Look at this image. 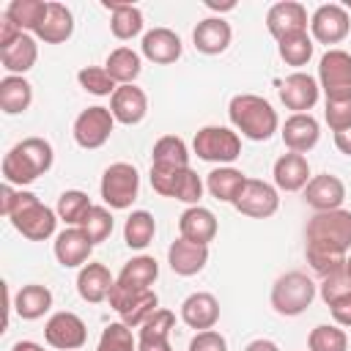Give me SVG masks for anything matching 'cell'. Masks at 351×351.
Segmentation results:
<instances>
[{
	"label": "cell",
	"mask_w": 351,
	"mask_h": 351,
	"mask_svg": "<svg viewBox=\"0 0 351 351\" xmlns=\"http://www.w3.org/2000/svg\"><path fill=\"white\" fill-rule=\"evenodd\" d=\"M151 186L162 197H176L186 206H200L203 181L192 167L184 170H151Z\"/></svg>",
	"instance_id": "9"
},
{
	"label": "cell",
	"mask_w": 351,
	"mask_h": 351,
	"mask_svg": "<svg viewBox=\"0 0 351 351\" xmlns=\"http://www.w3.org/2000/svg\"><path fill=\"white\" fill-rule=\"evenodd\" d=\"M335 145H337V151H340V154L351 156V126L335 134Z\"/></svg>",
	"instance_id": "52"
},
{
	"label": "cell",
	"mask_w": 351,
	"mask_h": 351,
	"mask_svg": "<svg viewBox=\"0 0 351 351\" xmlns=\"http://www.w3.org/2000/svg\"><path fill=\"white\" fill-rule=\"evenodd\" d=\"M280 134H282V143H285L288 151L307 154V151H313L318 145L321 126H318V121L310 112H293L291 118H285Z\"/></svg>",
	"instance_id": "17"
},
{
	"label": "cell",
	"mask_w": 351,
	"mask_h": 351,
	"mask_svg": "<svg viewBox=\"0 0 351 351\" xmlns=\"http://www.w3.org/2000/svg\"><path fill=\"white\" fill-rule=\"evenodd\" d=\"M318 88L326 101H351V55L346 49H326L318 63Z\"/></svg>",
	"instance_id": "7"
},
{
	"label": "cell",
	"mask_w": 351,
	"mask_h": 351,
	"mask_svg": "<svg viewBox=\"0 0 351 351\" xmlns=\"http://www.w3.org/2000/svg\"><path fill=\"white\" fill-rule=\"evenodd\" d=\"M159 277V263L151 258V255H137L132 258L129 263H123L118 280L126 282V285H134V288H151Z\"/></svg>",
	"instance_id": "37"
},
{
	"label": "cell",
	"mask_w": 351,
	"mask_h": 351,
	"mask_svg": "<svg viewBox=\"0 0 351 351\" xmlns=\"http://www.w3.org/2000/svg\"><path fill=\"white\" fill-rule=\"evenodd\" d=\"M140 49H143V58H148L151 63L167 66L181 58V38L170 27H154L143 36Z\"/></svg>",
	"instance_id": "24"
},
{
	"label": "cell",
	"mask_w": 351,
	"mask_h": 351,
	"mask_svg": "<svg viewBox=\"0 0 351 351\" xmlns=\"http://www.w3.org/2000/svg\"><path fill=\"white\" fill-rule=\"evenodd\" d=\"M104 8L112 11V19H110V30L118 41H129L134 36L143 33V11L132 3H104Z\"/></svg>",
	"instance_id": "33"
},
{
	"label": "cell",
	"mask_w": 351,
	"mask_h": 351,
	"mask_svg": "<svg viewBox=\"0 0 351 351\" xmlns=\"http://www.w3.org/2000/svg\"><path fill=\"white\" fill-rule=\"evenodd\" d=\"M167 263L170 269L178 274V277H192V274H200L208 263V247L206 244H195V241H186V239H176L170 247H167Z\"/></svg>",
	"instance_id": "21"
},
{
	"label": "cell",
	"mask_w": 351,
	"mask_h": 351,
	"mask_svg": "<svg viewBox=\"0 0 351 351\" xmlns=\"http://www.w3.org/2000/svg\"><path fill=\"white\" fill-rule=\"evenodd\" d=\"M77 80H80V85H82L88 93H93V96H112V93L118 90V82L107 74L104 66H85V69H80Z\"/></svg>",
	"instance_id": "43"
},
{
	"label": "cell",
	"mask_w": 351,
	"mask_h": 351,
	"mask_svg": "<svg viewBox=\"0 0 351 351\" xmlns=\"http://www.w3.org/2000/svg\"><path fill=\"white\" fill-rule=\"evenodd\" d=\"M96 351H137V340L123 321H115L101 329Z\"/></svg>",
	"instance_id": "41"
},
{
	"label": "cell",
	"mask_w": 351,
	"mask_h": 351,
	"mask_svg": "<svg viewBox=\"0 0 351 351\" xmlns=\"http://www.w3.org/2000/svg\"><path fill=\"white\" fill-rule=\"evenodd\" d=\"M329 313H332V318H335V324H337V326H351V299L332 304V307H329Z\"/></svg>",
	"instance_id": "49"
},
{
	"label": "cell",
	"mask_w": 351,
	"mask_h": 351,
	"mask_svg": "<svg viewBox=\"0 0 351 351\" xmlns=\"http://www.w3.org/2000/svg\"><path fill=\"white\" fill-rule=\"evenodd\" d=\"M112 285H115V277L110 274V269L104 263H85L77 274V293L90 304L104 302L110 296Z\"/></svg>",
	"instance_id": "25"
},
{
	"label": "cell",
	"mask_w": 351,
	"mask_h": 351,
	"mask_svg": "<svg viewBox=\"0 0 351 351\" xmlns=\"http://www.w3.org/2000/svg\"><path fill=\"white\" fill-rule=\"evenodd\" d=\"M107 74L118 82V85H134V80L140 77L143 71V58L132 49V47H118L107 55V63H104Z\"/></svg>",
	"instance_id": "34"
},
{
	"label": "cell",
	"mask_w": 351,
	"mask_h": 351,
	"mask_svg": "<svg viewBox=\"0 0 351 351\" xmlns=\"http://www.w3.org/2000/svg\"><path fill=\"white\" fill-rule=\"evenodd\" d=\"M154 233H156V219L154 214L148 211H132L126 225H123V241L129 250H145L151 241H154Z\"/></svg>",
	"instance_id": "36"
},
{
	"label": "cell",
	"mask_w": 351,
	"mask_h": 351,
	"mask_svg": "<svg viewBox=\"0 0 351 351\" xmlns=\"http://www.w3.org/2000/svg\"><path fill=\"white\" fill-rule=\"evenodd\" d=\"M0 214L8 217L11 225L30 241H47L58 225V211L44 206L33 192L14 189L11 184H3L0 189Z\"/></svg>",
	"instance_id": "1"
},
{
	"label": "cell",
	"mask_w": 351,
	"mask_h": 351,
	"mask_svg": "<svg viewBox=\"0 0 351 351\" xmlns=\"http://www.w3.org/2000/svg\"><path fill=\"white\" fill-rule=\"evenodd\" d=\"M310 33L321 44H340L351 33V16L343 5L337 3H324L313 11L310 16Z\"/></svg>",
	"instance_id": "12"
},
{
	"label": "cell",
	"mask_w": 351,
	"mask_h": 351,
	"mask_svg": "<svg viewBox=\"0 0 351 351\" xmlns=\"http://www.w3.org/2000/svg\"><path fill=\"white\" fill-rule=\"evenodd\" d=\"M315 299V282L302 271H288L271 285V307L277 315H302Z\"/></svg>",
	"instance_id": "5"
},
{
	"label": "cell",
	"mask_w": 351,
	"mask_h": 351,
	"mask_svg": "<svg viewBox=\"0 0 351 351\" xmlns=\"http://www.w3.org/2000/svg\"><path fill=\"white\" fill-rule=\"evenodd\" d=\"M181 321L189 329H195V332L214 329V324L219 321V302H217V296L214 293H206V291L189 293L181 302Z\"/></svg>",
	"instance_id": "20"
},
{
	"label": "cell",
	"mask_w": 351,
	"mask_h": 351,
	"mask_svg": "<svg viewBox=\"0 0 351 351\" xmlns=\"http://www.w3.org/2000/svg\"><path fill=\"white\" fill-rule=\"evenodd\" d=\"M178 233L186 241L208 247V241H214V236H217V217L203 206H189L178 217Z\"/></svg>",
	"instance_id": "27"
},
{
	"label": "cell",
	"mask_w": 351,
	"mask_h": 351,
	"mask_svg": "<svg viewBox=\"0 0 351 351\" xmlns=\"http://www.w3.org/2000/svg\"><path fill=\"white\" fill-rule=\"evenodd\" d=\"M55 151L44 137H25L3 156V178L11 186L33 184L38 176L49 173Z\"/></svg>",
	"instance_id": "2"
},
{
	"label": "cell",
	"mask_w": 351,
	"mask_h": 351,
	"mask_svg": "<svg viewBox=\"0 0 351 351\" xmlns=\"http://www.w3.org/2000/svg\"><path fill=\"white\" fill-rule=\"evenodd\" d=\"M156 310H159V296L148 288V291H143V293L134 299V304H132L129 310L121 313V321H123L129 329H134V326H143Z\"/></svg>",
	"instance_id": "44"
},
{
	"label": "cell",
	"mask_w": 351,
	"mask_h": 351,
	"mask_svg": "<svg viewBox=\"0 0 351 351\" xmlns=\"http://www.w3.org/2000/svg\"><path fill=\"white\" fill-rule=\"evenodd\" d=\"M112 129H115V118H112L110 107L96 104V107H88V110H82L77 115V121H74V140H77L80 148L96 151V148H101L110 140Z\"/></svg>",
	"instance_id": "10"
},
{
	"label": "cell",
	"mask_w": 351,
	"mask_h": 351,
	"mask_svg": "<svg viewBox=\"0 0 351 351\" xmlns=\"http://www.w3.org/2000/svg\"><path fill=\"white\" fill-rule=\"evenodd\" d=\"M47 5L44 0H11L8 8H5V16L22 30V33H33L38 30V25L44 22L47 16Z\"/></svg>",
	"instance_id": "35"
},
{
	"label": "cell",
	"mask_w": 351,
	"mask_h": 351,
	"mask_svg": "<svg viewBox=\"0 0 351 351\" xmlns=\"http://www.w3.org/2000/svg\"><path fill=\"white\" fill-rule=\"evenodd\" d=\"M80 228L85 230V236H88L93 244H101L104 239H110V233H112V228H115V219H112V214H110L107 206H93V208L88 211V217L82 219Z\"/></svg>",
	"instance_id": "42"
},
{
	"label": "cell",
	"mask_w": 351,
	"mask_h": 351,
	"mask_svg": "<svg viewBox=\"0 0 351 351\" xmlns=\"http://www.w3.org/2000/svg\"><path fill=\"white\" fill-rule=\"evenodd\" d=\"M274 186L282 189V192H299L310 184V165H307V156L304 154H282L277 162H274Z\"/></svg>",
	"instance_id": "23"
},
{
	"label": "cell",
	"mask_w": 351,
	"mask_h": 351,
	"mask_svg": "<svg viewBox=\"0 0 351 351\" xmlns=\"http://www.w3.org/2000/svg\"><path fill=\"white\" fill-rule=\"evenodd\" d=\"M307 348L310 351H346L348 337L337 324H318L307 335Z\"/></svg>",
	"instance_id": "40"
},
{
	"label": "cell",
	"mask_w": 351,
	"mask_h": 351,
	"mask_svg": "<svg viewBox=\"0 0 351 351\" xmlns=\"http://www.w3.org/2000/svg\"><path fill=\"white\" fill-rule=\"evenodd\" d=\"M236 211L252 219H266L280 208V192L277 186L261 181V178H247L241 195L236 197Z\"/></svg>",
	"instance_id": "13"
},
{
	"label": "cell",
	"mask_w": 351,
	"mask_h": 351,
	"mask_svg": "<svg viewBox=\"0 0 351 351\" xmlns=\"http://www.w3.org/2000/svg\"><path fill=\"white\" fill-rule=\"evenodd\" d=\"M173 326H176V313L159 307V310L140 326V337H137V340H170Z\"/></svg>",
	"instance_id": "46"
},
{
	"label": "cell",
	"mask_w": 351,
	"mask_h": 351,
	"mask_svg": "<svg viewBox=\"0 0 351 351\" xmlns=\"http://www.w3.org/2000/svg\"><path fill=\"white\" fill-rule=\"evenodd\" d=\"M346 271L351 274V252H348V258H346Z\"/></svg>",
	"instance_id": "56"
},
{
	"label": "cell",
	"mask_w": 351,
	"mask_h": 351,
	"mask_svg": "<svg viewBox=\"0 0 351 351\" xmlns=\"http://www.w3.org/2000/svg\"><path fill=\"white\" fill-rule=\"evenodd\" d=\"M244 184H247V176H244L241 170L230 167V165L214 167V170L208 173V178H206V189H208L211 197L219 200V203H236V197L241 195Z\"/></svg>",
	"instance_id": "30"
},
{
	"label": "cell",
	"mask_w": 351,
	"mask_h": 351,
	"mask_svg": "<svg viewBox=\"0 0 351 351\" xmlns=\"http://www.w3.org/2000/svg\"><path fill=\"white\" fill-rule=\"evenodd\" d=\"M307 25H310L307 22V8L296 0H280L266 14V27L277 41H282L288 36H296V33H307Z\"/></svg>",
	"instance_id": "14"
},
{
	"label": "cell",
	"mask_w": 351,
	"mask_h": 351,
	"mask_svg": "<svg viewBox=\"0 0 351 351\" xmlns=\"http://www.w3.org/2000/svg\"><path fill=\"white\" fill-rule=\"evenodd\" d=\"M49 307H52V291L47 285H38V282L22 285L16 291V296H14V310L25 321L41 318L44 313H49Z\"/></svg>",
	"instance_id": "31"
},
{
	"label": "cell",
	"mask_w": 351,
	"mask_h": 351,
	"mask_svg": "<svg viewBox=\"0 0 351 351\" xmlns=\"http://www.w3.org/2000/svg\"><path fill=\"white\" fill-rule=\"evenodd\" d=\"M244 351H280V346L274 343V340H266V337H258V340H252V343H247V348Z\"/></svg>",
	"instance_id": "53"
},
{
	"label": "cell",
	"mask_w": 351,
	"mask_h": 351,
	"mask_svg": "<svg viewBox=\"0 0 351 351\" xmlns=\"http://www.w3.org/2000/svg\"><path fill=\"white\" fill-rule=\"evenodd\" d=\"M19 33H22V30H19V27H16L5 14H3V16H0V49H3V47H8Z\"/></svg>",
	"instance_id": "50"
},
{
	"label": "cell",
	"mask_w": 351,
	"mask_h": 351,
	"mask_svg": "<svg viewBox=\"0 0 351 351\" xmlns=\"http://www.w3.org/2000/svg\"><path fill=\"white\" fill-rule=\"evenodd\" d=\"M11 351H44V346H38L33 340H19V343H14Z\"/></svg>",
	"instance_id": "54"
},
{
	"label": "cell",
	"mask_w": 351,
	"mask_h": 351,
	"mask_svg": "<svg viewBox=\"0 0 351 351\" xmlns=\"http://www.w3.org/2000/svg\"><path fill=\"white\" fill-rule=\"evenodd\" d=\"M277 93H280V101H282L288 110H293V112H307V110L315 107L321 88H318L315 77H310V74H304V71H293V74H288V77L280 82Z\"/></svg>",
	"instance_id": "15"
},
{
	"label": "cell",
	"mask_w": 351,
	"mask_h": 351,
	"mask_svg": "<svg viewBox=\"0 0 351 351\" xmlns=\"http://www.w3.org/2000/svg\"><path fill=\"white\" fill-rule=\"evenodd\" d=\"M206 5L214 8V11H233V8H236V3H222V5H219V3H214V0H208Z\"/></svg>",
	"instance_id": "55"
},
{
	"label": "cell",
	"mask_w": 351,
	"mask_h": 351,
	"mask_svg": "<svg viewBox=\"0 0 351 351\" xmlns=\"http://www.w3.org/2000/svg\"><path fill=\"white\" fill-rule=\"evenodd\" d=\"M324 118H326V123H329V129L335 134L348 129L351 126V101H326Z\"/></svg>",
	"instance_id": "47"
},
{
	"label": "cell",
	"mask_w": 351,
	"mask_h": 351,
	"mask_svg": "<svg viewBox=\"0 0 351 351\" xmlns=\"http://www.w3.org/2000/svg\"><path fill=\"white\" fill-rule=\"evenodd\" d=\"M33 101V85L25 77L16 74H5L0 80V110L5 115H19L30 107Z\"/></svg>",
	"instance_id": "32"
},
{
	"label": "cell",
	"mask_w": 351,
	"mask_h": 351,
	"mask_svg": "<svg viewBox=\"0 0 351 351\" xmlns=\"http://www.w3.org/2000/svg\"><path fill=\"white\" fill-rule=\"evenodd\" d=\"M93 241L85 236L82 228H66L55 236V258L63 269H82L85 263H90V252H93Z\"/></svg>",
	"instance_id": "16"
},
{
	"label": "cell",
	"mask_w": 351,
	"mask_h": 351,
	"mask_svg": "<svg viewBox=\"0 0 351 351\" xmlns=\"http://www.w3.org/2000/svg\"><path fill=\"white\" fill-rule=\"evenodd\" d=\"M321 299L326 302V307L351 299V274L343 269L329 277H321Z\"/></svg>",
	"instance_id": "45"
},
{
	"label": "cell",
	"mask_w": 351,
	"mask_h": 351,
	"mask_svg": "<svg viewBox=\"0 0 351 351\" xmlns=\"http://www.w3.org/2000/svg\"><path fill=\"white\" fill-rule=\"evenodd\" d=\"M343 200H346V184L337 176L321 173L313 176L310 184L304 186V203L315 211H335L343 206Z\"/></svg>",
	"instance_id": "19"
},
{
	"label": "cell",
	"mask_w": 351,
	"mask_h": 351,
	"mask_svg": "<svg viewBox=\"0 0 351 351\" xmlns=\"http://www.w3.org/2000/svg\"><path fill=\"white\" fill-rule=\"evenodd\" d=\"M90 208H93V203H90V197H88L85 192H80V189H66V192L58 197V208H55V211H58V219H63V222L71 225V228H80Z\"/></svg>",
	"instance_id": "38"
},
{
	"label": "cell",
	"mask_w": 351,
	"mask_h": 351,
	"mask_svg": "<svg viewBox=\"0 0 351 351\" xmlns=\"http://www.w3.org/2000/svg\"><path fill=\"white\" fill-rule=\"evenodd\" d=\"M137 351H173L170 340H137Z\"/></svg>",
	"instance_id": "51"
},
{
	"label": "cell",
	"mask_w": 351,
	"mask_h": 351,
	"mask_svg": "<svg viewBox=\"0 0 351 351\" xmlns=\"http://www.w3.org/2000/svg\"><path fill=\"white\" fill-rule=\"evenodd\" d=\"M101 200L115 208V211H123L129 208L134 200H137V192H140V176H137V167L129 165V162H115L104 170L101 176Z\"/></svg>",
	"instance_id": "8"
},
{
	"label": "cell",
	"mask_w": 351,
	"mask_h": 351,
	"mask_svg": "<svg viewBox=\"0 0 351 351\" xmlns=\"http://www.w3.org/2000/svg\"><path fill=\"white\" fill-rule=\"evenodd\" d=\"M189 351H228V340L217 329L195 332V337L189 340Z\"/></svg>",
	"instance_id": "48"
},
{
	"label": "cell",
	"mask_w": 351,
	"mask_h": 351,
	"mask_svg": "<svg viewBox=\"0 0 351 351\" xmlns=\"http://www.w3.org/2000/svg\"><path fill=\"white\" fill-rule=\"evenodd\" d=\"M277 52L280 58L288 63V66H307L310 58H313V38L307 33H296V36H288L282 41H277Z\"/></svg>",
	"instance_id": "39"
},
{
	"label": "cell",
	"mask_w": 351,
	"mask_h": 351,
	"mask_svg": "<svg viewBox=\"0 0 351 351\" xmlns=\"http://www.w3.org/2000/svg\"><path fill=\"white\" fill-rule=\"evenodd\" d=\"M110 112L118 123L134 126L148 112V96L137 85H118V90L110 96Z\"/></svg>",
	"instance_id": "18"
},
{
	"label": "cell",
	"mask_w": 351,
	"mask_h": 351,
	"mask_svg": "<svg viewBox=\"0 0 351 351\" xmlns=\"http://www.w3.org/2000/svg\"><path fill=\"white\" fill-rule=\"evenodd\" d=\"M192 148L203 162H214L225 167L241 156V137L228 126H203L197 129Z\"/></svg>",
	"instance_id": "6"
},
{
	"label": "cell",
	"mask_w": 351,
	"mask_h": 351,
	"mask_svg": "<svg viewBox=\"0 0 351 351\" xmlns=\"http://www.w3.org/2000/svg\"><path fill=\"white\" fill-rule=\"evenodd\" d=\"M304 236H307V247L348 255V250H351V211H346V208L315 211L304 228Z\"/></svg>",
	"instance_id": "4"
},
{
	"label": "cell",
	"mask_w": 351,
	"mask_h": 351,
	"mask_svg": "<svg viewBox=\"0 0 351 351\" xmlns=\"http://www.w3.org/2000/svg\"><path fill=\"white\" fill-rule=\"evenodd\" d=\"M74 33V14L69 5L63 3H49L47 5V16L36 30V38H41L44 44H63L69 41Z\"/></svg>",
	"instance_id": "28"
},
{
	"label": "cell",
	"mask_w": 351,
	"mask_h": 351,
	"mask_svg": "<svg viewBox=\"0 0 351 351\" xmlns=\"http://www.w3.org/2000/svg\"><path fill=\"white\" fill-rule=\"evenodd\" d=\"M38 60V44L30 33H19L8 47L0 49V63L8 74L22 77L25 71H30Z\"/></svg>",
	"instance_id": "26"
},
{
	"label": "cell",
	"mask_w": 351,
	"mask_h": 351,
	"mask_svg": "<svg viewBox=\"0 0 351 351\" xmlns=\"http://www.w3.org/2000/svg\"><path fill=\"white\" fill-rule=\"evenodd\" d=\"M228 115L233 129L241 132V137L255 143H266L280 129L277 110L263 96H255V93H236L228 104Z\"/></svg>",
	"instance_id": "3"
},
{
	"label": "cell",
	"mask_w": 351,
	"mask_h": 351,
	"mask_svg": "<svg viewBox=\"0 0 351 351\" xmlns=\"http://www.w3.org/2000/svg\"><path fill=\"white\" fill-rule=\"evenodd\" d=\"M230 38H233V30H230V25L222 16H206L192 30V44L203 55H219V52H225L230 47Z\"/></svg>",
	"instance_id": "22"
},
{
	"label": "cell",
	"mask_w": 351,
	"mask_h": 351,
	"mask_svg": "<svg viewBox=\"0 0 351 351\" xmlns=\"http://www.w3.org/2000/svg\"><path fill=\"white\" fill-rule=\"evenodd\" d=\"M189 167V148L181 137L165 134L154 143L151 151V170H184Z\"/></svg>",
	"instance_id": "29"
},
{
	"label": "cell",
	"mask_w": 351,
	"mask_h": 351,
	"mask_svg": "<svg viewBox=\"0 0 351 351\" xmlns=\"http://www.w3.org/2000/svg\"><path fill=\"white\" fill-rule=\"evenodd\" d=\"M44 340L58 351H77L88 340V326L77 313L60 310L49 315V321L44 324Z\"/></svg>",
	"instance_id": "11"
}]
</instances>
